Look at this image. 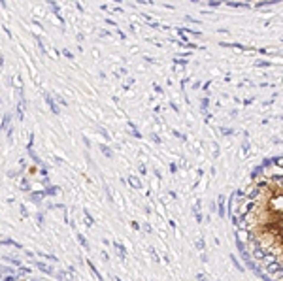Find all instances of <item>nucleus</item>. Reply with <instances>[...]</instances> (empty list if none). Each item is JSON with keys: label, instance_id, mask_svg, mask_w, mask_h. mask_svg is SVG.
Returning a JSON list of instances; mask_svg holds the SVG:
<instances>
[{"label": "nucleus", "instance_id": "nucleus-54", "mask_svg": "<svg viewBox=\"0 0 283 281\" xmlns=\"http://www.w3.org/2000/svg\"><path fill=\"white\" fill-rule=\"evenodd\" d=\"M170 172H172V174H176V172H178V166L174 164V162H172V164H170Z\"/></svg>", "mask_w": 283, "mask_h": 281}, {"label": "nucleus", "instance_id": "nucleus-39", "mask_svg": "<svg viewBox=\"0 0 283 281\" xmlns=\"http://www.w3.org/2000/svg\"><path fill=\"white\" fill-rule=\"evenodd\" d=\"M130 228H132V230H140V223H138V221H130Z\"/></svg>", "mask_w": 283, "mask_h": 281}, {"label": "nucleus", "instance_id": "nucleus-53", "mask_svg": "<svg viewBox=\"0 0 283 281\" xmlns=\"http://www.w3.org/2000/svg\"><path fill=\"white\" fill-rule=\"evenodd\" d=\"M170 108H172L174 111H176V113H179V108H178V106H176V104H174V102H170Z\"/></svg>", "mask_w": 283, "mask_h": 281}, {"label": "nucleus", "instance_id": "nucleus-45", "mask_svg": "<svg viewBox=\"0 0 283 281\" xmlns=\"http://www.w3.org/2000/svg\"><path fill=\"white\" fill-rule=\"evenodd\" d=\"M19 209H21V215L23 217H28V211H27V208H25V206H19Z\"/></svg>", "mask_w": 283, "mask_h": 281}, {"label": "nucleus", "instance_id": "nucleus-59", "mask_svg": "<svg viewBox=\"0 0 283 281\" xmlns=\"http://www.w3.org/2000/svg\"><path fill=\"white\" fill-rule=\"evenodd\" d=\"M83 144H85L87 147H91V140H89V138H83Z\"/></svg>", "mask_w": 283, "mask_h": 281}, {"label": "nucleus", "instance_id": "nucleus-31", "mask_svg": "<svg viewBox=\"0 0 283 281\" xmlns=\"http://www.w3.org/2000/svg\"><path fill=\"white\" fill-rule=\"evenodd\" d=\"M4 260H6V262H9V264H13V266H19V258H13V257H4Z\"/></svg>", "mask_w": 283, "mask_h": 281}, {"label": "nucleus", "instance_id": "nucleus-56", "mask_svg": "<svg viewBox=\"0 0 283 281\" xmlns=\"http://www.w3.org/2000/svg\"><path fill=\"white\" fill-rule=\"evenodd\" d=\"M168 224H170V228H174V230H176V221H174V219H170Z\"/></svg>", "mask_w": 283, "mask_h": 281}, {"label": "nucleus", "instance_id": "nucleus-63", "mask_svg": "<svg viewBox=\"0 0 283 281\" xmlns=\"http://www.w3.org/2000/svg\"><path fill=\"white\" fill-rule=\"evenodd\" d=\"M208 2H219V0H208ZM221 4V2H219Z\"/></svg>", "mask_w": 283, "mask_h": 281}, {"label": "nucleus", "instance_id": "nucleus-62", "mask_svg": "<svg viewBox=\"0 0 283 281\" xmlns=\"http://www.w3.org/2000/svg\"><path fill=\"white\" fill-rule=\"evenodd\" d=\"M2 64H4V59H2V57H0V66H2Z\"/></svg>", "mask_w": 283, "mask_h": 281}, {"label": "nucleus", "instance_id": "nucleus-2", "mask_svg": "<svg viewBox=\"0 0 283 281\" xmlns=\"http://www.w3.org/2000/svg\"><path fill=\"white\" fill-rule=\"evenodd\" d=\"M217 215L219 217L226 215V198H225V195H219V198H217Z\"/></svg>", "mask_w": 283, "mask_h": 281}, {"label": "nucleus", "instance_id": "nucleus-47", "mask_svg": "<svg viewBox=\"0 0 283 281\" xmlns=\"http://www.w3.org/2000/svg\"><path fill=\"white\" fill-rule=\"evenodd\" d=\"M204 119H206V123H212V113H208V111H204Z\"/></svg>", "mask_w": 283, "mask_h": 281}, {"label": "nucleus", "instance_id": "nucleus-34", "mask_svg": "<svg viewBox=\"0 0 283 281\" xmlns=\"http://www.w3.org/2000/svg\"><path fill=\"white\" fill-rule=\"evenodd\" d=\"M17 268H19V274H30V272H32L28 266H23V264H19Z\"/></svg>", "mask_w": 283, "mask_h": 281}, {"label": "nucleus", "instance_id": "nucleus-19", "mask_svg": "<svg viewBox=\"0 0 283 281\" xmlns=\"http://www.w3.org/2000/svg\"><path fill=\"white\" fill-rule=\"evenodd\" d=\"M19 189H21V191H25V192L30 191V181L27 179V177H23V179L19 181Z\"/></svg>", "mask_w": 283, "mask_h": 281}, {"label": "nucleus", "instance_id": "nucleus-57", "mask_svg": "<svg viewBox=\"0 0 283 281\" xmlns=\"http://www.w3.org/2000/svg\"><path fill=\"white\" fill-rule=\"evenodd\" d=\"M138 2H142V4H155V0H138Z\"/></svg>", "mask_w": 283, "mask_h": 281}, {"label": "nucleus", "instance_id": "nucleus-28", "mask_svg": "<svg viewBox=\"0 0 283 281\" xmlns=\"http://www.w3.org/2000/svg\"><path fill=\"white\" fill-rule=\"evenodd\" d=\"M36 221H38V227L40 228H44V221H45L44 213H36Z\"/></svg>", "mask_w": 283, "mask_h": 281}, {"label": "nucleus", "instance_id": "nucleus-43", "mask_svg": "<svg viewBox=\"0 0 283 281\" xmlns=\"http://www.w3.org/2000/svg\"><path fill=\"white\" fill-rule=\"evenodd\" d=\"M63 55H64V57H66V59H70V60H72V59H76V57H74V55H72V53H70V51H68V49H64V51H63Z\"/></svg>", "mask_w": 283, "mask_h": 281}, {"label": "nucleus", "instance_id": "nucleus-14", "mask_svg": "<svg viewBox=\"0 0 283 281\" xmlns=\"http://www.w3.org/2000/svg\"><path fill=\"white\" fill-rule=\"evenodd\" d=\"M45 198V195H44V191H40V192H30V200H32L34 204H40Z\"/></svg>", "mask_w": 283, "mask_h": 281}, {"label": "nucleus", "instance_id": "nucleus-9", "mask_svg": "<svg viewBox=\"0 0 283 281\" xmlns=\"http://www.w3.org/2000/svg\"><path fill=\"white\" fill-rule=\"evenodd\" d=\"M9 123H12V115H9V113H4V117L0 119V130L4 132V130L9 126Z\"/></svg>", "mask_w": 283, "mask_h": 281}, {"label": "nucleus", "instance_id": "nucleus-37", "mask_svg": "<svg viewBox=\"0 0 283 281\" xmlns=\"http://www.w3.org/2000/svg\"><path fill=\"white\" fill-rule=\"evenodd\" d=\"M149 253H151V257L155 258L157 262H159V260H161V257H159V253H157V251H155V249H153V247H149Z\"/></svg>", "mask_w": 283, "mask_h": 281}, {"label": "nucleus", "instance_id": "nucleus-10", "mask_svg": "<svg viewBox=\"0 0 283 281\" xmlns=\"http://www.w3.org/2000/svg\"><path fill=\"white\" fill-rule=\"evenodd\" d=\"M59 192H60V187H57V185H49V187L44 191V195H45V196H57Z\"/></svg>", "mask_w": 283, "mask_h": 281}, {"label": "nucleus", "instance_id": "nucleus-64", "mask_svg": "<svg viewBox=\"0 0 283 281\" xmlns=\"http://www.w3.org/2000/svg\"><path fill=\"white\" fill-rule=\"evenodd\" d=\"M113 2H117V4H121V0H113Z\"/></svg>", "mask_w": 283, "mask_h": 281}, {"label": "nucleus", "instance_id": "nucleus-49", "mask_svg": "<svg viewBox=\"0 0 283 281\" xmlns=\"http://www.w3.org/2000/svg\"><path fill=\"white\" fill-rule=\"evenodd\" d=\"M210 87H212V81H206V83H204L202 87H200V89H204V91H208V89H210Z\"/></svg>", "mask_w": 283, "mask_h": 281}, {"label": "nucleus", "instance_id": "nucleus-4", "mask_svg": "<svg viewBox=\"0 0 283 281\" xmlns=\"http://www.w3.org/2000/svg\"><path fill=\"white\" fill-rule=\"evenodd\" d=\"M113 249L117 251V255H119V258H121V260H125V258H127V247H125L123 243L113 242Z\"/></svg>", "mask_w": 283, "mask_h": 281}, {"label": "nucleus", "instance_id": "nucleus-8", "mask_svg": "<svg viewBox=\"0 0 283 281\" xmlns=\"http://www.w3.org/2000/svg\"><path fill=\"white\" fill-rule=\"evenodd\" d=\"M0 245H9V247H15V249H23V245L19 243V242H15V240H9V238L0 240Z\"/></svg>", "mask_w": 283, "mask_h": 281}, {"label": "nucleus", "instance_id": "nucleus-58", "mask_svg": "<svg viewBox=\"0 0 283 281\" xmlns=\"http://www.w3.org/2000/svg\"><path fill=\"white\" fill-rule=\"evenodd\" d=\"M146 172H147V170H146V166L140 164V174H142V176H146Z\"/></svg>", "mask_w": 283, "mask_h": 281}, {"label": "nucleus", "instance_id": "nucleus-40", "mask_svg": "<svg viewBox=\"0 0 283 281\" xmlns=\"http://www.w3.org/2000/svg\"><path fill=\"white\" fill-rule=\"evenodd\" d=\"M253 102H255V98H253V96H249V98H245L244 102H242V104H244V106H251Z\"/></svg>", "mask_w": 283, "mask_h": 281}, {"label": "nucleus", "instance_id": "nucleus-55", "mask_svg": "<svg viewBox=\"0 0 283 281\" xmlns=\"http://www.w3.org/2000/svg\"><path fill=\"white\" fill-rule=\"evenodd\" d=\"M102 260H106V262H108V260H110V255H108L106 251H102Z\"/></svg>", "mask_w": 283, "mask_h": 281}, {"label": "nucleus", "instance_id": "nucleus-29", "mask_svg": "<svg viewBox=\"0 0 283 281\" xmlns=\"http://www.w3.org/2000/svg\"><path fill=\"white\" fill-rule=\"evenodd\" d=\"M96 130L102 134V138H104V140H110V132H108L106 129H102V126H96Z\"/></svg>", "mask_w": 283, "mask_h": 281}, {"label": "nucleus", "instance_id": "nucleus-50", "mask_svg": "<svg viewBox=\"0 0 283 281\" xmlns=\"http://www.w3.org/2000/svg\"><path fill=\"white\" fill-rule=\"evenodd\" d=\"M13 83L17 85V87H21V78H19V76H15V78H13Z\"/></svg>", "mask_w": 283, "mask_h": 281}, {"label": "nucleus", "instance_id": "nucleus-6", "mask_svg": "<svg viewBox=\"0 0 283 281\" xmlns=\"http://www.w3.org/2000/svg\"><path fill=\"white\" fill-rule=\"evenodd\" d=\"M127 181H128V185H130L132 189H136V191H140V189H142V179H140V177H136V176H128V177H127Z\"/></svg>", "mask_w": 283, "mask_h": 281}, {"label": "nucleus", "instance_id": "nucleus-7", "mask_svg": "<svg viewBox=\"0 0 283 281\" xmlns=\"http://www.w3.org/2000/svg\"><path fill=\"white\" fill-rule=\"evenodd\" d=\"M249 236H251V232H249V230H245V228H240V227H238V230H236V238H238V240H242V242H245V243H247Z\"/></svg>", "mask_w": 283, "mask_h": 281}, {"label": "nucleus", "instance_id": "nucleus-24", "mask_svg": "<svg viewBox=\"0 0 283 281\" xmlns=\"http://www.w3.org/2000/svg\"><path fill=\"white\" fill-rule=\"evenodd\" d=\"M208 108H210V98H202L200 100V111H208Z\"/></svg>", "mask_w": 283, "mask_h": 281}, {"label": "nucleus", "instance_id": "nucleus-12", "mask_svg": "<svg viewBox=\"0 0 283 281\" xmlns=\"http://www.w3.org/2000/svg\"><path fill=\"white\" fill-rule=\"evenodd\" d=\"M127 126H128V129H130V134L134 136V138H142V132L138 130V126H136V125H134V123H132V121H127Z\"/></svg>", "mask_w": 283, "mask_h": 281}, {"label": "nucleus", "instance_id": "nucleus-27", "mask_svg": "<svg viewBox=\"0 0 283 281\" xmlns=\"http://www.w3.org/2000/svg\"><path fill=\"white\" fill-rule=\"evenodd\" d=\"M38 255H40V257H44V258H47V260H51V262H57V260H59L55 255H49V253H40L38 251Z\"/></svg>", "mask_w": 283, "mask_h": 281}, {"label": "nucleus", "instance_id": "nucleus-48", "mask_svg": "<svg viewBox=\"0 0 283 281\" xmlns=\"http://www.w3.org/2000/svg\"><path fill=\"white\" fill-rule=\"evenodd\" d=\"M40 174H42V177H47V174H49V172H47V168H45V166H42V170H40Z\"/></svg>", "mask_w": 283, "mask_h": 281}, {"label": "nucleus", "instance_id": "nucleus-36", "mask_svg": "<svg viewBox=\"0 0 283 281\" xmlns=\"http://www.w3.org/2000/svg\"><path fill=\"white\" fill-rule=\"evenodd\" d=\"M194 219H196V223H202V221H204L202 211H194Z\"/></svg>", "mask_w": 283, "mask_h": 281}, {"label": "nucleus", "instance_id": "nucleus-61", "mask_svg": "<svg viewBox=\"0 0 283 281\" xmlns=\"http://www.w3.org/2000/svg\"><path fill=\"white\" fill-rule=\"evenodd\" d=\"M193 89H200V81H194V83H193Z\"/></svg>", "mask_w": 283, "mask_h": 281}, {"label": "nucleus", "instance_id": "nucleus-44", "mask_svg": "<svg viewBox=\"0 0 283 281\" xmlns=\"http://www.w3.org/2000/svg\"><path fill=\"white\" fill-rule=\"evenodd\" d=\"M66 277H68V274H66V272H59V274H57V279H66Z\"/></svg>", "mask_w": 283, "mask_h": 281}, {"label": "nucleus", "instance_id": "nucleus-22", "mask_svg": "<svg viewBox=\"0 0 283 281\" xmlns=\"http://www.w3.org/2000/svg\"><path fill=\"white\" fill-rule=\"evenodd\" d=\"M83 215H85V219H87L85 224H87V227H92V223H95V217L89 213V209H83Z\"/></svg>", "mask_w": 283, "mask_h": 281}, {"label": "nucleus", "instance_id": "nucleus-42", "mask_svg": "<svg viewBox=\"0 0 283 281\" xmlns=\"http://www.w3.org/2000/svg\"><path fill=\"white\" fill-rule=\"evenodd\" d=\"M151 140L155 142V144H161V142H162L161 138H159V134H155V132H153V134H151Z\"/></svg>", "mask_w": 283, "mask_h": 281}, {"label": "nucleus", "instance_id": "nucleus-18", "mask_svg": "<svg viewBox=\"0 0 283 281\" xmlns=\"http://www.w3.org/2000/svg\"><path fill=\"white\" fill-rule=\"evenodd\" d=\"M98 147H100L102 155H104L106 159H111V157H113V151H111V149H110V147H108L106 144H102V145H98Z\"/></svg>", "mask_w": 283, "mask_h": 281}, {"label": "nucleus", "instance_id": "nucleus-38", "mask_svg": "<svg viewBox=\"0 0 283 281\" xmlns=\"http://www.w3.org/2000/svg\"><path fill=\"white\" fill-rule=\"evenodd\" d=\"M55 98H57V102H59L60 106H64V108H66V106H68V102H66V100L63 98V96H55Z\"/></svg>", "mask_w": 283, "mask_h": 281}, {"label": "nucleus", "instance_id": "nucleus-46", "mask_svg": "<svg viewBox=\"0 0 283 281\" xmlns=\"http://www.w3.org/2000/svg\"><path fill=\"white\" fill-rule=\"evenodd\" d=\"M127 74H128L127 68H119V70H117V76H127Z\"/></svg>", "mask_w": 283, "mask_h": 281}, {"label": "nucleus", "instance_id": "nucleus-32", "mask_svg": "<svg viewBox=\"0 0 283 281\" xmlns=\"http://www.w3.org/2000/svg\"><path fill=\"white\" fill-rule=\"evenodd\" d=\"M196 249H198V251H204V249H206V242H204V238L196 240Z\"/></svg>", "mask_w": 283, "mask_h": 281}, {"label": "nucleus", "instance_id": "nucleus-11", "mask_svg": "<svg viewBox=\"0 0 283 281\" xmlns=\"http://www.w3.org/2000/svg\"><path fill=\"white\" fill-rule=\"evenodd\" d=\"M27 153H28V157H30V159L34 160V164H38V166H42V164H44V162H42V159L38 157V153H36V151L32 149V147H30V149H27Z\"/></svg>", "mask_w": 283, "mask_h": 281}, {"label": "nucleus", "instance_id": "nucleus-41", "mask_svg": "<svg viewBox=\"0 0 283 281\" xmlns=\"http://www.w3.org/2000/svg\"><path fill=\"white\" fill-rule=\"evenodd\" d=\"M32 144H34V134H30V136H28V142H27V149H30Z\"/></svg>", "mask_w": 283, "mask_h": 281}, {"label": "nucleus", "instance_id": "nucleus-23", "mask_svg": "<svg viewBox=\"0 0 283 281\" xmlns=\"http://www.w3.org/2000/svg\"><path fill=\"white\" fill-rule=\"evenodd\" d=\"M228 215H230V221H232V224H234V227H240V224H242V219H240V215H236V213H232V211H230Z\"/></svg>", "mask_w": 283, "mask_h": 281}, {"label": "nucleus", "instance_id": "nucleus-15", "mask_svg": "<svg viewBox=\"0 0 283 281\" xmlns=\"http://www.w3.org/2000/svg\"><path fill=\"white\" fill-rule=\"evenodd\" d=\"M76 238H78V242H79L81 247H83L85 251H89V249H91V245H89V242H87V238L83 236V234H79V232H78V236H76Z\"/></svg>", "mask_w": 283, "mask_h": 281}, {"label": "nucleus", "instance_id": "nucleus-17", "mask_svg": "<svg viewBox=\"0 0 283 281\" xmlns=\"http://www.w3.org/2000/svg\"><path fill=\"white\" fill-rule=\"evenodd\" d=\"M262 172H264V168H262V164L255 166L253 170H251V179H257V177H259V176H262Z\"/></svg>", "mask_w": 283, "mask_h": 281}, {"label": "nucleus", "instance_id": "nucleus-60", "mask_svg": "<svg viewBox=\"0 0 283 281\" xmlns=\"http://www.w3.org/2000/svg\"><path fill=\"white\" fill-rule=\"evenodd\" d=\"M100 36H102V38H106V36H110V32H108V30H102V32H100Z\"/></svg>", "mask_w": 283, "mask_h": 281}, {"label": "nucleus", "instance_id": "nucleus-1", "mask_svg": "<svg viewBox=\"0 0 283 281\" xmlns=\"http://www.w3.org/2000/svg\"><path fill=\"white\" fill-rule=\"evenodd\" d=\"M264 270H266V274H268L270 277H274V275H277V277H281V274H283L281 258H276V260H272V262H268V264L264 266Z\"/></svg>", "mask_w": 283, "mask_h": 281}, {"label": "nucleus", "instance_id": "nucleus-3", "mask_svg": "<svg viewBox=\"0 0 283 281\" xmlns=\"http://www.w3.org/2000/svg\"><path fill=\"white\" fill-rule=\"evenodd\" d=\"M44 98H45V104L49 106L51 113H53V115H59V113H60V110H59V106H57V102L53 100V96H49L47 93H45V94H44Z\"/></svg>", "mask_w": 283, "mask_h": 281}, {"label": "nucleus", "instance_id": "nucleus-51", "mask_svg": "<svg viewBox=\"0 0 283 281\" xmlns=\"http://www.w3.org/2000/svg\"><path fill=\"white\" fill-rule=\"evenodd\" d=\"M153 91L159 93V94H162V87H159V85H153Z\"/></svg>", "mask_w": 283, "mask_h": 281}, {"label": "nucleus", "instance_id": "nucleus-35", "mask_svg": "<svg viewBox=\"0 0 283 281\" xmlns=\"http://www.w3.org/2000/svg\"><path fill=\"white\" fill-rule=\"evenodd\" d=\"M172 134L176 136V138H179V140H183V142L187 140V136H185V134H181V132H179V130H172Z\"/></svg>", "mask_w": 283, "mask_h": 281}, {"label": "nucleus", "instance_id": "nucleus-20", "mask_svg": "<svg viewBox=\"0 0 283 281\" xmlns=\"http://www.w3.org/2000/svg\"><path fill=\"white\" fill-rule=\"evenodd\" d=\"M230 260H232V264H234V268H236V270H238V272H244V270H245V268H244V264H242V262H240V260H238V258H236V257H234V255H230Z\"/></svg>", "mask_w": 283, "mask_h": 281}, {"label": "nucleus", "instance_id": "nucleus-5", "mask_svg": "<svg viewBox=\"0 0 283 281\" xmlns=\"http://www.w3.org/2000/svg\"><path fill=\"white\" fill-rule=\"evenodd\" d=\"M34 266H36V268H40L44 274H49V275H53V268H51L49 264L42 262V260H34Z\"/></svg>", "mask_w": 283, "mask_h": 281}, {"label": "nucleus", "instance_id": "nucleus-30", "mask_svg": "<svg viewBox=\"0 0 283 281\" xmlns=\"http://www.w3.org/2000/svg\"><path fill=\"white\" fill-rule=\"evenodd\" d=\"M257 187H259L260 191H264V189H268V181H266V179H259V181H257Z\"/></svg>", "mask_w": 283, "mask_h": 281}, {"label": "nucleus", "instance_id": "nucleus-16", "mask_svg": "<svg viewBox=\"0 0 283 281\" xmlns=\"http://www.w3.org/2000/svg\"><path fill=\"white\" fill-rule=\"evenodd\" d=\"M85 262H87V266H89V268H91V272H92V275H95V277H96V279H102V274H100V272H98V270H96V268H95V264H92V260H89V258H87V260H85Z\"/></svg>", "mask_w": 283, "mask_h": 281}, {"label": "nucleus", "instance_id": "nucleus-52", "mask_svg": "<svg viewBox=\"0 0 283 281\" xmlns=\"http://www.w3.org/2000/svg\"><path fill=\"white\" fill-rule=\"evenodd\" d=\"M185 21H189V23H198L194 17H191V15H187V17H185Z\"/></svg>", "mask_w": 283, "mask_h": 281}, {"label": "nucleus", "instance_id": "nucleus-21", "mask_svg": "<svg viewBox=\"0 0 283 281\" xmlns=\"http://www.w3.org/2000/svg\"><path fill=\"white\" fill-rule=\"evenodd\" d=\"M236 249H238V253H244V251H247V243L236 238Z\"/></svg>", "mask_w": 283, "mask_h": 281}, {"label": "nucleus", "instance_id": "nucleus-13", "mask_svg": "<svg viewBox=\"0 0 283 281\" xmlns=\"http://www.w3.org/2000/svg\"><path fill=\"white\" fill-rule=\"evenodd\" d=\"M260 192H262V191H260V189H259V187H257V185H255L253 189H249V191H247V192H245V196H247V198H249V200H255V198H257V196H259V195H260Z\"/></svg>", "mask_w": 283, "mask_h": 281}, {"label": "nucleus", "instance_id": "nucleus-25", "mask_svg": "<svg viewBox=\"0 0 283 281\" xmlns=\"http://www.w3.org/2000/svg\"><path fill=\"white\" fill-rule=\"evenodd\" d=\"M219 132H221L223 136H232V134H234V129H228V126H221Z\"/></svg>", "mask_w": 283, "mask_h": 281}, {"label": "nucleus", "instance_id": "nucleus-33", "mask_svg": "<svg viewBox=\"0 0 283 281\" xmlns=\"http://www.w3.org/2000/svg\"><path fill=\"white\" fill-rule=\"evenodd\" d=\"M242 153H244L245 157L249 155V142H247V140H244V145H242Z\"/></svg>", "mask_w": 283, "mask_h": 281}, {"label": "nucleus", "instance_id": "nucleus-26", "mask_svg": "<svg viewBox=\"0 0 283 281\" xmlns=\"http://www.w3.org/2000/svg\"><path fill=\"white\" fill-rule=\"evenodd\" d=\"M255 66H259V68H272V62H268V60H257Z\"/></svg>", "mask_w": 283, "mask_h": 281}]
</instances>
